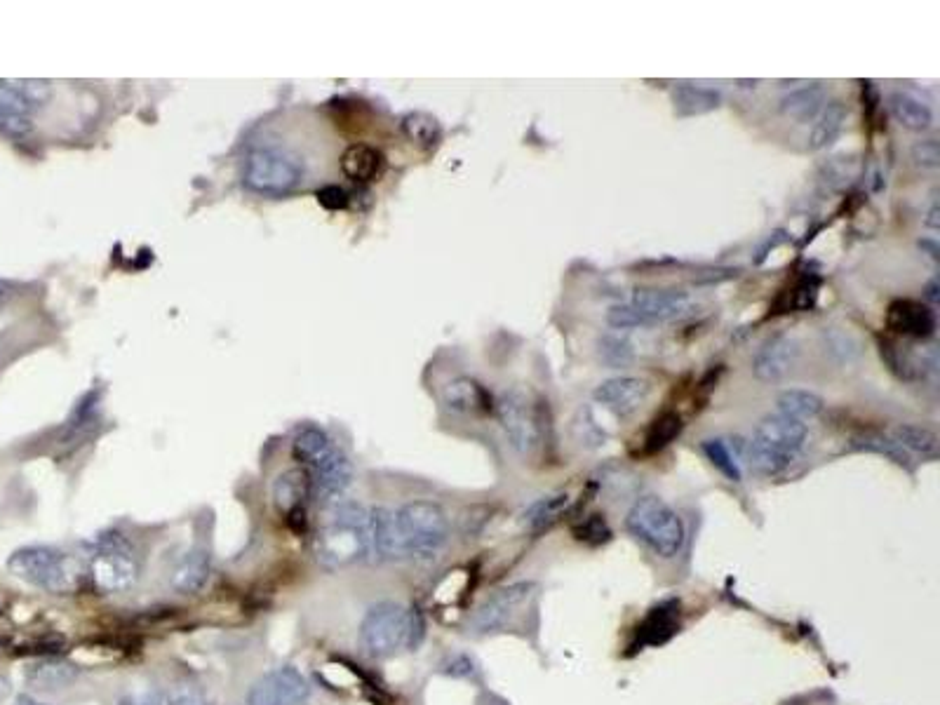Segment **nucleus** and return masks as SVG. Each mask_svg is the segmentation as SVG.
Segmentation results:
<instances>
[{"instance_id": "1", "label": "nucleus", "mask_w": 940, "mask_h": 705, "mask_svg": "<svg viewBox=\"0 0 940 705\" xmlns=\"http://www.w3.org/2000/svg\"><path fill=\"white\" fill-rule=\"evenodd\" d=\"M372 553L369 510L355 501L327 503L318 534H315V560L320 567L337 572Z\"/></svg>"}, {"instance_id": "2", "label": "nucleus", "mask_w": 940, "mask_h": 705, "mask_svg": "<svg viewBox=\"0 0 940 705\" xmlns=\"http://www.w3.org/2000/svg\"><path fill=\"white\" fill-rule=\"evenodd\" d=\"M292 454L294 459L301 463V468L308 473L313 492L318 494L322 501H337L339 496L346 492L348 485H351V461L346 459V454L341 452V449L329 440V435L322 433L320 428L308 426L304 431H299L297 438H294Z\"/></svg>"}, {"instance_id": "3", "label": "nucleus", "mask_w": 940, "mask_h": 705, "mask_svg": "<svg viewBox=\"0 0 940 705\" xmlns=\"http://www.w3.org/2000/svg\"><path fill=\"white\" fill-rule=\"evenodd\" d=\"M423 619L400 602H376L360 626V649L372 658L393 656L398 649H414L423 640Z\"/></svg>"}, {"instance_id": "4", "label": "nucleus", "mask_w": 940, "mask_h": 705, "mask_svg": "<svg viewBox=\"0 0 940 705\" xmlns=\"http://www.w3.org/2000/svg\"><path fill=\"white\" fill-rule=\"evenodd\" d=\"M807 445V423L781 412L767 414L752 433L748 454L762 475H781L799 459Z\"/></svg>"}, {"instance_id": "5", "label": "nucleus", "mask_w": 940, "mask_h": 705, "mask_svg": "<svg viewBox=\"0 0 940 705\" xmlns=\"http://www.w3.org/2000/svg\"><path fill=\"white\" fill-rule=\"evenodd\" d=\"M8 572L47 593H69L87 574V564L55 546H26L10 555Z\"/></svg>"}, {"instance_id": "6", "label": "nucleus", "mask_w": 940, "mask_h": 705, "mask_svg": "<svg viewBox=\"0 0 940 705\" xmlns=\"http://www.w3.org/2000/svg\"><path fill=\"white\" fill-rule=\"evenodd\" d=\"M306 177V165L297 153L280 144H261L245 156L243 181L252 193L282 198L297 191Z\"/></svg>"}, {"instance_id": "7", "label": "nucleus", "mask_w": 940, "mask_h": 705, "mask_svg": "<svg viewBox=\"0 0 940 705\" xmlns=\"http://www.w3.org/2000/svg\"><path fill=\"white\" fill-rule=\"evenodd\" d=\"M626 529L658 557H675L684 546V522L658 496H640L626 515Z\"/></svg>"}, {"instance_id": "8", "label": "nucleus", "mask_w": 940, "mask_h": 705, "mask_svg": "<svg viewBox=\"0 0 940 705\" xmlns=\"http://www.w3.org/2000/svg\"><path fill=\"white\" fill-rule=\"evenodd\" d=\"M405 560L433 562L449 541V517L438 503L412 501L395 510Z\"/></svg>"}, {"instance_id": "9", "label": "nucleus", "mask_w": 940, "mask_h": 705, "mask_svg": "<svg viewBox=\"0 0 940 705\" xmlns=\"http://www.w3.org/2000/svg\"><path fill=\"white\" fill-rule=\"evenodd\" d=\"M87 572L104 593H123L139 579V562L132 543L120 534H104L87 557Z\"/></svg>"}, {"instance_id": "10", "label": "nucleus", "mask_w": 940, "mask_h": 705, "mask_svg": "<svg viewBox=\"0 0 940 705\" xmlns=\"http://www.w3.org/2000/svg\"><path fill=\"white\" fill-rule=\"evenodd\" d=\"M496 416L510 447L520 456H532L543 445V412L532 395L510 388L496 402Z\"/></svg>"}, {"instance_id": "11", "label": "nucleus", "mask_w": 940, "mask_h": 705, "mask_svg": "<svg viewBox=\"0 0 940 705\" xmlns=\"http://www.w3.org/2000/svg\"><path fill=\"white\" fill-rule=\"evenodd\" d=\"M532 590H534L532 581L510 583V586L496 590V593L489 595L487 600L475 609V614L470 616V621H468L470 633L489 635V633H499V630L510 626L515 616L520 614L522 604L529 600Z\"/></svg>"}, {"instance_id": "12", "label": "nucleus", "mask_w": 940, "mask_h": 705, "mask_svg": "<svg viewBox=\"0 0 940 705\" xmlns=\"http://www.w3.org/2000/svg\"><path fill=\"white\" fill-rule=\"evenodd\" d=\"M308 698V680L294 666L268 670L247 691V705H306Z\"/></svg>"}, {"instance_id": "13", "label": "nucleus", "mask_w": 940, "mask_h": 705, "mask_svg": "<svg viewBox=\"0 0 940 705\" xmlns=\"http://www.w3.org/2000/svg\"><path fill=\"white\" fill-rule=\"evenodd\" d=\"M799 358V341L788 332H776L757 348L752 358V374L764 384H776L795 367Z\"/></svg>"}, {"instance_id": "14", "label": "nucleus", "mask_w": 940, "mask_h": 705, "mask_svg": "<svg viewBox=\"0 0 940 705\" xmlns=\"http://www.w3.org/2000/svg\"><path fill=\"white\" fill-rule=\"evenodd\" d=\"M649 393H651V386L647 379L621 374V376H611V379L602 381V384L593 391V398L597 405L607 407L611 414L626 419V416L635 414L637 409L647 402Z\"/></svg>"}, {"instance_id": "15", "label": "nucleus", "mask_w": 940, "mask_h": 705, "mask_svg": "<svg viewBox=\"0 0 940 705\" xmlns=\"http://www.w3.org/2000/svg\"><path fill=\"white\" fill-rule=\"evenodd\" d=\"M635 311H640L644 318L654 322H673L689 318L696 311V301L689 292L684 290H651V287H642L635 290L633 304Z\"/></svg>"}, {"instance_id": "16", "label": "nucleus", "mask_w": 940, "mask_h": 705, "mask_svg": "<svg viewBox=\"0 0 940 705\" xmlns=\"http://www.w3.org/2000/svg\"><path fill=\"white\" fill-rule=\"evenodd\" d=\"M886 325L901 337L931 339L936 334V311L924 301L898 299L886 311Z\"/></svg>"}, {"instance_id": "17", "label": "nucleus", "mask_w": 940, "mask_h": 705, "mask_svg": "<svg viewBox=\"0 0 940 705\" xmlns=\"http://www.w3.org/2000/svg\"><path fill=\"white\" fill-rule=\"evenodd\" d=\"M311 478L304 468L287 470L273 485V503L287 520H304V508L311 499Z\"/></svg>"}, {"instance_id": "18", "label": "nucleus", "mask_w": 940, "mask_h": 705, "mask_svg": "<svg viewBox=\"0 0 940 705\" xmlns=\"http://www.w3.org/2000/svg\"><path fill=\"white\" fill-rule=\"evenodd\" d=\"M36 109L26 102L12 80H0V132L26 137L33 130Z\"/></svg>"}, {"instance_id": "19", "label": "nucleus", "mask_w": 940, "mask_h": 705, "mask_svg": "<svg viewBox=\"0 0 940 705\" xmlns=\"http://www.w3.org/2000/svg\"><path fill=\"white\" fill-rule=\"evenodd\" d=\"M442 402L459 414H485L492 409V395L470 376H456L442 388Z\"/></svg>"}, {"instance_id": "20", "label": "nucleus", "mask_w": 940, "mask_h": 705, "mask_svg": "<svg viewBox=\"0 0 940 705\" xmlns=\"http://www.w3.org/2000/svg\"><path fill=\"white\" fill-rule=\"evenodd\" d=\"M369 534H372V550L381 560H405V546H402L395 510H369Z\"/></svg>"}, {"instance_id": "21", "label": "nucleus", "mask_w": 940, "mask_h": 705, "mask_svg": "<svg viewBox=\"0 0 940 705\" xmlns=\"http://www.w3.org/2000/svg\"><path fill=\"white\" fill-rule=\"evenodd\" d=\"M825 102H828L825 87L821 83H811V85L797 87V90L785 94V97L781 99V104H778V109H781L785 118L795 120V123L799 125H807V123H814V120L818 118V113L823 111Z\"/></svg>"}, {"instance_id": "22", "label": "nucleus", "mask_w": 940, "mask_h": 705, "mask_svg": "<svg viewBox=\"0 0 940 705\" xmlns=\"http://www.w3.org/2000/svg\"><path fill=\"white\" fill-rule=\"evenodd\" d=\"M670 99H673V109L677 118L705 116V113L720 109V104H722V94L713 90V87L691 85V83L675 85L673 92H670Z\"/></svg>"}, {"instance_id": "23", "label": "nucleus", "mask_w": 940, "mask_h": 705, "mask_svg": "<svg viewBox=\"0 0 940 705\" xmlns=\"http://www.w3.org/2000/svg\"><path fill=\"white\" fill-rule=\"evenodd\" d=\"M207 579H210V553H207L205 548L196 546L188 550V553L177 562L170 583L177 593L191 595V593H198V590L207 583Z\"/></svg>"}, {"instance_id": "24", "label": "nucleus", "mask_w": 940, "mask_h": 705, "mask_svg": "<svg viewBox=\"0 0 940 705\" xmlns=\"http://www.w3.org/2000/svg\"><path fill=\"white\" fill-rule=\"evenodd\" d=\"M889 109H891V116L912 132L929 130L931 123H933L931 104H926L924 99L912 90H896V92H893L891 99H889Z\"/></svg>"}, {"instance_id": "25", "label": "nucleus", "mask_w": 940, "mask_h": 705, "mask_svg": "<svg viewBox=\"0 0 940 705\" xmlns=\"http://www.w3.org/2000/svg\"><path fill=\"white\" fill-rule=\"evenodd\" d=\"M846 118H849V106H846L844 102H839V99L825 102L823 111L818 113V118L814 120V127H811L809 149L811 151L830 149V146L839 139V134H842Z\"/></svg>"}, {"instance_id": "26", "label": "nucleus", "mask_w": 940, "mask_h": 705, "mask_svg": "<svg viewBox=\"0 0 940 705\" xmlns=\"http://www.w3.org/2000/svg\"><path fill=\"white\" fill-rule=\"evenodd\" d=\"M339 167L346 179L365 184V181H372L379 177L381 167H384V156H381L374 146L355 144V146H348V149L341 153Z\"/></svg>"}, {"instance_id": "27", "label": "nucleus", "mask_w": 940, "mask_h": 705, "mask_svg": "<svg viewBox=\"0 0 940 705\" xmlns=\"http://www.w3.org/2000/svg\"><path fill=\"white\" fill-rule=\"evenodd\" d=\"M80 677V670L66 661H40L29 668L26 682L36 691H62Z\"/></svg>"}, {"instance_id": "28", "label": "nucleus", "mask_w": 940, "mask_h": 705, "mask_svg": "<svg viewBox=\"0 0 940 705\" xmlns=\"http://www.w3.org/2000/svg\"><path fill=\"white\" fill-rule=\"evenodd\" d=\"M849 452L879 454V456H884V459H889L891 463H896L898 468L908 470V473L915 470V459H912V454L905 452V449L898 445V442L893 440L891 435H884V433H861V435H856V438H851Z\"/></svg>"}, {"instance_id": "29", "label": "nucleus", "mask_w": 940, "mask_h": 705, "mask_svg": "<svg viewBox=\"0 0 940 705\" xmlns=\"http://www.w3.org/2000/svg\"><path fill=\"white\" fill-rule=\"evenodd\" d=\"M569 506H572V496H569L567 492L543 496V499L534 501L532 506L525 510L522 522H525V527L529 529V532H543V529L553 527L555 522L567 513Z\"/></svg>"}, {"instance_id": "30", "label": "nucleus", "mask_w": 940, "mask_h": 705, "mask_svg": "<svg viewBox=\"0 0 940 705\" xmlns=\"http://www.w3.org/2000/svg\"><path fill=\"white\" fill-rule=\"evenodd\" d=\"M891 438L910 454L926 456V459H936L938 456L940 440L936 431H931V428H926V426H917V423H898V426L893 428Z\"/></svg>"}, {"instance_id": "31", "label": "nucleus", "mask_w": 940, "mask_h": 705, "mask_svg": "<svg viewBox=\"0 0 940 705\" xmlns=\"http://www.w3.org/2000/svg\"><path fill=\"white\" fill-rule=\"evenodd\" d=\"M776 405H778V412H781V414L790 416V419H795V421L807 423L811 419H816V416H821L825 402H823L821 395H816L811 391H802V388H788V391H783L781 395H778Z\"/></svg>"}, {"instance_id": "32", "label": "nucleus", "mask_w": 940, "mask_h": 705, "mask_svg": "<svg viewBox=\"0 0 940 705\" xmlns=\"http://www.w3.org/2000/svg\"><path fill=\"white\" fill-rule=\"evenodd\" d=\"M402 132H405L407 139L419 146V149H435L442 139V127L438 118L423 111L407 113V116L402 118Z\"/></svg>"}, {"instance_id": "33", "label": "nucleus", "mask_w": 940, "mask_h": 705, "mask_svg": "<svg viewBox=\"0 0 940 705\" xmlns=\"http://www.w3.org/2000/svg\"><path fill=\"white\" fill-rule=\"evenodd\" d=\"M682 416L680 414H675V412H666V414H661L658 416V419L651 423L649 426V431H647V438H644V449H647L649 454H654V452H661L663 447H668L670 442H673L677 435L682 433Z\"/></svg>"}, {"instance_id": "34", "label": "nucleus", "mask_w": 940, "mask_h": 705, "mask_svg": "<svg viewBox=\"0 0 940 705\" xmlns=\"http://www.w3.org/2000/svg\"><path fill=\"white\" fill-rule=\"evenodd\" d=\"M597 355L611 369L628 367L635 360L633 344L626 337H621V334H602L597 339Z\"/></svg>"}, {"instance_id": "35", "label": "nucleus", "mask_w": 940, "mask_h": 705, "mask_svg": "<svg viewBox=\"0 0 940 705\" xmlns=\"http://www.w3.org/2000/svg\"><path fill=\"white\" fill-rule=\"evenodd\" d=\"M703 454L708 456V461L720 470L724 478L731 482H741V466H738L736 456L731 454V449L724 445V440H705L703 445Z\"/></svg>"}, {"instance_id": "36", "label": "nucleus", "mask_w": 940, "mask_h": 705, "mask_svg": "<svg viewBox=\"0 0 940 705\" xmlns=\"http://www.w3.org/2000/svg\"><path fill=\"white\" fill-rule=\"evenodd\" d=\"M574 536L576 541L588 543V546H600V543L611 539V529L604 515H588L574 527Z\"/></svg>"}, {"instance_id": "37", "label": "nucleus", "mask_w": 940, "mask_h": 705, "mask_svg": "<svg viewBox=\"0 0 940 705\" xmlns=\"http://www.w3.org/2000/svg\"><path fill=\"white\" fill-rule=\"evenodd\" d=\"M607 325L611 329H640V327H651L654 322L644 318V315L640 311H635L633 306L616 304L607 311Z\"/></svg>"}, {"instance_id": "38", "label": "nucleus", "mask_w": 940, "mask_h": 705, "mask_svg": "<svg viewBox=\"0 0 940 705\" xmlns=\"http://www.w3.org/2000/svg\"><path fill=\"white\" fill-rule=\"evenodd\" d=\"M440 673L447 677H456V680H475L480 675V666L470 654H449L442 661Z\"/></svg>"}, {"instance_id": "39", "label": "nucleus", "mask_w": 940, "mask_h": 705, "mask_svg": "<svg viewBox=\"0 0 940 705\" xmlns=\"http://www.w3.org/2000/svg\"><path fill=\"white\" fill-rule=\"evenodd\" d=\"M910 158L919 170L926 172H936L940 167V144L938 139H919L915 146L910 149Z\"/></svg>"}, {"instance_id": "40", "label": "nucleus", "mask_w": 940, "mask_h": 705, "mask_svg": "<svg viewBox=\"0 0 940 705\" xmlns=\"http://www.w3.org/2000/svg\"><path fill=\"white\" fill-rule=\"evenodd\" d=\"M167 705H212L210 696L205 694L200 687H193V684H177L167 691L165 698Z\"/></svg>"}, {"instance_id": "41", "label": "nucleus", "mask_w": 940, "mask_h": 705, "mask_svg": "<svg viewBox=\"0 0 940 705\" xmlns=\"http://www.w3.org/2000/svg\"><path fill=\"white\" fill-rule=\"evenodd\" d=\"M118 705H163V696L156 689H132L125 696H120Z\"/></svg>"}, {"instance_id": "42", "label": "nucleus", "mask_w": 940, "mask_h": 705, "mask_svg": "<svg viewBox=\"0 0 940 705\" xmlns=\"http://www.w3.org/2000/svg\"><path fill=\"white\" fill-rule=\"evenodd\" d=\"M318 200H320L322 207H327V210H344V207L348 205L346 191H344V188H339V186L320 188Z\"/></svg>"}, {"instance_id": "43", "label": "nucleus", "mask_w": 940, "mask_h": 705, "mask_svg": "<svg viewBox=\"0 0 940 705\" xmlns=\"http://www.w3.org/2000/svg\"><path fill=\"white\" fill-rule=\"evenodd\" d=\"M738 275V268H717V271H703L701 275H696L698 285H715V282H724L731 280Z\"/></svg>"}, {"instance_id": "44", "label": "nucleus", "mask_w": 940, "mask_h": 705, "mask_svg": "<svg viewBox=\"0 0 940 705\" xmlns=\"http://www.w3.org/2000/svg\"><path fill=\"white\" fill-rule=\"evenodd\" d=\"M924 304L931 306V308H936V304H938V280H936V278L926 282V287H924Z\"/></svg>"}, {"instance_id": "45", "label": "nucleus", "mask_w": 940, "mask_h": 705, "mask_svg": "<svg viewBox=\"0 0 940 705\" xmlns=\"http://www.w3.org/2000/svg\"><path fill=\"white\" fill-rule=\"evenodd\" d=\"M924 224H926V228H931V231H936V228L940 226V210H938L936 200H933L931 207H929V212H926Z\"/></svg>"}, {"instance_id": "46", "label": "nucleus", "mask_w": 940, "mask_h": 705, "mask_svg": "<svg viewBox=\"0 0 940 705\" xmlns=\"http://www.w3.org/2000/svg\"><path fill=\"white\" fill-rule=\"evenodd\" d=\"M10 691H12V687H10V680H8V677H3V675H0V703H3L5 698L10 696Z\"/></svg>"}, {"instance_id": "47", "label": "nucleus", "mask_w": 940, "mask_h": 705, "mask_svg": "<svg viewBox=\"0 0 940 705\" xmlns=\"http://www.w3.org/2000/svg\"><path fill=\"white\" fill-rule=\"evenodd\" d=\"M919 247H922V250H929V257L936 261L938 259V247L936 243H929V240H924V243H919Z\"/></svg>"}, {"instance_id": "48", "label": "nucleus", "mask_w": 940, "mask_h": 705, "mask_svg": "<svg viewBox=\"0 0 940 705\" xmlns=\"http://www.w3.org/2000/svg\"><path fill=\"white\" fill-rule=\"evenodd\" d=\"M15 705H45V703H40V701H36V698H31V696H19Z\"/></svg>"}, {"instance_id": "49", "label": "nucleus", "mask_w": 940, "mask_h": 705, "mask_svg": "<svg viewBox=\"0 0 940 705\" xmlns=\"http://www.w3.org/2000/svg\"><path fill=\"white\" fill-rule=\"evenodd\" d=\"M5 301H8V287H5L3 282H0V308H3Z\"/></svg>"}, {"instance_id": "50", "label": "nucleus", "mask_w": 940, "mask_h": 705, "mask_svg": "<svg viewBox=\"0 0 940 705\" xmlns=\"http://www.w3.org/2000/svg\"><path fill=\"white\" fill-rule=\"evenodd\" d=\"M757 83H760V80H738L741 87H757Z\"/></svg>"}]
</instances>
